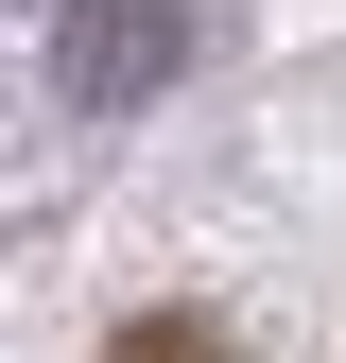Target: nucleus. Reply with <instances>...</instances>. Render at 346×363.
<instances>
[{"instance_id": "obj_1", "label": "nucleus", "mask_w": 346, "mask_h": 363, "mask_svg": "<svg viewBox=\"0 0 346 363\" xmlns=\"http://www.w3.org/2000/svg\"><path fill=\"white\" fill-rule=\"evenodd\" d=\"M52 69H69V104H156V86L191 69V18H173V0H69Z\"/></svg>"}, {"instance_id": "obj_2", "label": "nucleus", "mask_w": 346, "mask_h": 363, "mask_svg": "<svg viewBox=\"0 0 346 363\" xmlns=\"http://www.w3.org/2000/svg\"><path fill=\"white\" fill-rule=\"evenodd\" d=\"M104 363H242V346H225V329H208V311H139V329H121Z\"/></svg>"}]
</instances>
